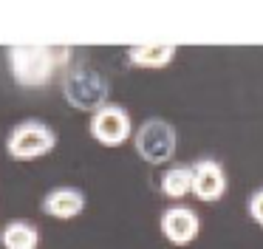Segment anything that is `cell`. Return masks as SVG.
<instances>
[{"label": "cell", "instance_id": "6da1fadb", "mask_svg": "<svg viewBox=\"0 0 263 249\" xmlns=\"http://www.w3.org/2000/svg\"><path fill=\"white\" fill-rule=\"evenodd\" d=\"M68 62L65 48H43V45H14L9 48L12 77L23 88H43L51 82L54 71Z\"/></svg>", "mask_w": 263, "mask_h": 249}, {"label": "cell", "instance_id": "277c9868", "mask_svg": "<svg viewBox=\"0 0 263 249\" xmlns=\"http://www.w3.org/2000/svg\"><path fill=\"white\" fill-rule=\"evenodd\" d=\"M57 145V136L48 124L37 122V119H29V122H20L17 128L9 133L6 139V150L12 153L14 158H37L46 156L48 150H54Z\"/></svg>", "mask_w": 263, "mask_h": 249}, {"label": "cell", "instance_id": "8992f818", "mask_svg": "<svg viewBox=\"0 0 263 249\" xmlns=\"http://www.w3.org/2000/svg\"><path fill=\"white\" fill-rule=\"evenodd\" d=\"M198 201H218V198L227 192V175L223 167L218 162H198L193 167V184H190Z\"/></svg>", "mask_w": 263, "mask_h": 249}, {"label": "cell", "instance_id": "7c38bea8", "mask_svg": "<svg viewBox=\"0 0 263 249\" xmlns=\"http://www.w3.org/2000/svg\"><path fill=\"white\" fill-rule=\"evenodd\" d=\"M249 215L263 226V187L252 192V198H249Z\"/></svg>", "mask_w": 263, "mask_h": 249}, {"label": "cell", "instance_id": "52a82bcc", "mask_svg": "<svg viewBox=\"0 0 263 249\" xmlns=\"http://www.w3.org/2000/svg\"><path fill=\"white\" fill-rule=\"evenodd\" d=\"M198 229H201L198 215L187 207H170L164 212V218H161V232L176 246H187L190 241H195Z\"/></svg>", "mask_w": 263, "mask_h": 249}, {"label": "cell", "instance_id": "7a4b0ae2", "mask_svg": "<svg viewBox=\"0 0 263 249\" xmlns=\"http://www.w3.org/2000/svg\"><path fill=\"white\" fill-rule=\"evenodd\" d=\"M63 94H65V102H68V105L93 113V111H99L102 105H108L110 85L97 68L80 65V68H71V71L65 74Z\"/></svg>", "mask_w": 263, "mask_h": 249}, {"label": "cell", "instance_id": "ba28073f", "mask_svg": "<svg viewBox=\"0 0 263 249\" xmlns=\"http://www.w3.org/2000/svg\"><path fill=\"white\" fill-rule=\"evenodd\" d=\"M82 209H85V195L80 190H74V187H57V190H51L43 198V212L60 221L77 218Z\"/></svg>", "mask_w": 263, "mask_h": 249}, {"label": "cell", "instance_id": "3957f363", "mask_svg": "<svg viewBox=\"0 0 263 249\" xmlns=\"http://www.w3.org/2000/svg\"><path fill=\"white\" fill-rule=\"evenodd\" d=\"M133 145H136V153L150 164H164L173 158L178 145L176 128L164 119H147L142 128L133 136Z\"/></svg>", "mask_w": 263, "mask_h": 249}, {"label": "cell", "instance_id": "9c48e42d", "mask_svg": "<svg viewBox=\"0 0 263 249\" xmlns=\"http://www.w3.org/2000/svg\"><path fill=\"white\" fill-rule=\"evenodd\" d=\"M176 57V45L167 43H150V45H133L127 51V60L139 68H164Z\"/></svg>", "mask_w": 263, "mask_h": 249}, {"label": "cell", "instance_id": "30bf717a", "mask_svg": "<svg viewBox=\"0 0 263 249\" xmlns=\"http://www.w3.org/2000/svg\"><path fill=\"white\" fill-rule=\"evenodd\" d=\"M0 243L6 249H37L40 243V232L29 221H12L0 229Z\"/></svg>", "mask_w": 263, "mask_h": 249}, {"label": "cell", "instance_id": "5b68a950", "mask_svg": "<svg viewBox=\"0 0 263 249\" xmlns=\"http://www.w3.org/2000/svg\"><path fill=\"white\" fill-rule=\"evenodd\" d=\"M91 136L105 147H119L130 139V113L119 105H102L91 113Z\"/></svg>", "mask_w": 263, "mask_h": 249}, {"label": "cell", "instance_id": "8fae6325", "mask_svg": "<svg viewBox=\"0 0 263 249\" xmlns=\"http://www.w3.org/2000/svg\"><path fill=\"white\" fill-rule=\"evenodd\" d=\"M193 184V167H170L161 179V192L167 198H184Z\"/></svg>", "mask_w": 263, "mask_h": 249}]
</instances>
